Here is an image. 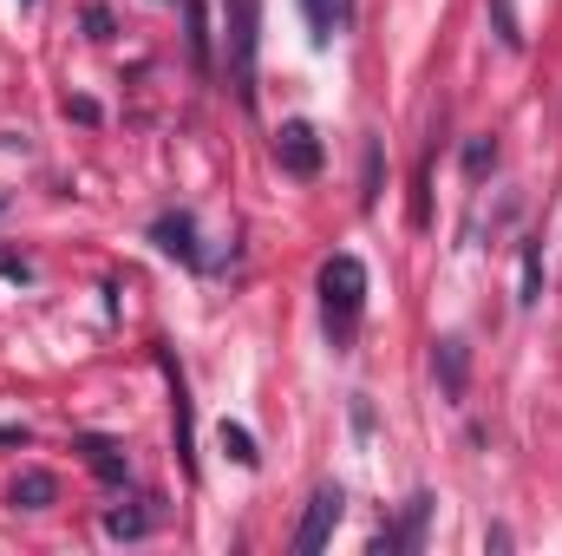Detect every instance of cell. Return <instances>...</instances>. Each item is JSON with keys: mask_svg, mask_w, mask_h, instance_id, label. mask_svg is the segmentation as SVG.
<instances>
[{"mask_svg": "<svg viewBox=\"0 0 562 556\" xmlns=\"http://www.w3.org/2000/svg\"><path fill=\"white\" fill-rule=\"evenodd\" d=\"M360 308H367V269H360V256H327L321 263V314H327V334L347 341L353 321H360Z\"/></svg>", "mask_w": 562, "mask_h": 556, "instance_id": "cell-1", "label": "cell"}, {"mask_svg": "<svg viewBox=\"0 0 562 556\" xmlns=\"http://www.w3.org/2000/svg\"><path fill=\"white\" fill-rule=\"evenodd\" d=\"M256 46H262V0H229V86L256 105Z\"/></svg>", "mask_w": 562, "mask_h": 556, "instance_id": "cell-2", "label": "cell"}, {"mask_svg": "<svg viewBox=\"0 0 562 556\" xmlns=\"http://www.w3.org/2000/svg\"><path fill=\"white\" fill-rule=\"evenodd\" d=\"M340 511H347V491H340V485H321V491L307 498V511H301V531H294V551H301V556L327 551V537H334V524H340Z\"/></svg>", "mask_w": 562, "mask_h": 556, "instance_id": "cell-3", "label": "cell"}, {"mask_svg": "<svg viewBox=\"0 0 562 556\" xmlns=\"http://www.w3.org/2000/svg\"><path fill=\"white\" fill-rule=\"evenodd\" d=\"M276 164L288 177H321V164H327V151H321V132L307 125V119H288L276 132Z\"/></svg>", "mask_w": 562, "mask_h": 556, "instance_id": "cell-4", "label": "cell"}, {"mask_svg": "<svg viewBox=\"0 0 562 556\" xmlns=\"http://www.w3.org/2000/svg\"><path fill=\"white\" fill-rule=\"evenodd\" d=\"M150 243H157L170 263H183V269H210V256H203V243H196V216H190V210H164V216L150 223Z\"/></svg>", "mask_w": 562, "mask_h": 556, "instance_id": "cell-5", "label": "cell"}, {"mask_svg": "<svg viewBox=\"0 0 562 556\" xmlns=\"http://www.w3.org/2000/svg\"><path fill=\"white\" fill-rule=\"evenodd\" d=\"M157 360H164V374H170V419H177V458H183V471L196 478V419H190V387H183V367L170 360V347H157Z\"/></svg>", "mask_w": 562, "mask_h": 556, "instance_id": "cell-6", "label": "cell"}, {"mask_svg": "<svg viewBox=\"0 0 562 556\" xmlns=\"http://www.w3.org/2000/svg\"><path fill=\"white\" fill-rule=\"evenodd\" d=\"M72 452L86 458V471H92L99 485H125V478H132L125 445H119V438H105V432H79V438H72Z\"/></svg>", "mask_w": 562, "mask_h": 556, "instance_id": "cell-7", "label": "cell"}, {"mask_svg": "<svg viewBox=\"0 0 562 556\" xmlns=\"http://www.w3.org/2000/svg\"><path fill=\"white\" fill-rule=\"evenodd\" d=\"M431 374H438L445 400H464V387H471V347H464V334H445L431 347Z\"/></svg>", "mask_w": 562, "mask_h": 556, "instance_id": "cell-8", "label": "cell"}, {"mask_svg": "<svg viewBox=\"0 0 562 556\" xmlns=\"http://www.w3.org/2000/svg\"><path fill=\"white\" fill-rule=\"evenodd\" d=\"M425 518H431V491H413V498H406V518H400V531H380V537H373V556L419 551V544H425Z\"/></svg>", "mask_w": 562, "mask_h": 556, "instance_id": "cell-9", "label": "cell"}, {"mask_svg": "<svg viewBox=\"0 0 562 556\" xmlns=\"http://www.w3.org/2000/svg\"><path fill=\"white\" fill-rule=\"evenodd\" d=\"M307 26H314V46H334V33L353 26V0H301Z\"/></svg>", "mask_w": 562, "mask_h": 556, "instance_id": "cell-10", "label": "cell"}, {"mask_svg": "<svg viewBox=\"0 0 562 556\" xmlns=\"http://www.w3.org/2000/svg\"><path fill=\"white\" fill-rule=\"evenodd\" d=\"M7 498H13L20 511H53V498H59V478H53V471H20Z\"/></svg>", "mask_w": 562, "mask_h": 556, "instance_id": "cell-11", "label": "cell"}, {"mask_svg": "<svg viewBox=\"0 0 562 556\" xmlns=\"http://www.w3.org/2000/svg\"><path fill=\"white\" fill-rule=\"evenodd\" d=\"M183 26H190V59H196V73H210V13H203V0H183Z\"/></svg>", "mask_w": 562, "mask_h": 556, "instance_id": "cell-12", "label": "cell"}, {"mask_svg": "<svg viewBox=\"0 0 562 556\" xmlns=\"http://www.w3.org/2000/svg\"><path fill=\"white\" fill-rule=\"evenodd\" d=\"M144 531H150V511H138V504H119V511H105V537H119V544H138Z\"/></svg>", "mask_w": 562, "mask_h": 556, "instance_id": "cell-13", "label": "cell"}, {"mask_svg": "<svg viewBox=\"0 0 562 556\" xmlns=\"http://www.w3.org/2000/svg\"><path fill=\"white\" fill-rule=\"evenodd\" d=\"M543 301V243H524V288H517V308H537Z\"/></svg>", "mask_w": 562, "mask_h": 556, "instance_id": "cell-14", "label": "cell"}, {"mask_svg": "<svg viewBox=\"0 0 562 556\" xmlns=\"http://www.w3.org/2000/svg\"><path fill=\"white\" fill-rule=\"evenodd\" d=\"M216 438H223V452H229V458H236L243 471H256V465H262V452H256L249 425H229V419H223V432H216Z\"/></svg>", "mask_w": 562, "mask_h": 556, "instance_id": "cell-15", "label": "cell"}, {"mask_svg": "<svg viewBox=\"0 0 562 556\" xmlns=\"http://www.w3.org/2000/svg\"><path fill=\"white\" fill-rule=\"evenodd\" d=\"M491 170H497V138H471V144H464V177H471V184H484Z\"/></svg>", "mask_w": 562, "mask_h": 556, "instance_id": "cell-16", "label": "cell"}, {"mask_svg": "<svg viewBox=\"0 0 562 556\" xmlns=\"http://www.w3.org/2000/svg\"><path fill=\"white\" fill-rule=\"evenodd\" d=\"M491 20H497V40H504L510 53H524V26H517V7H510V0H491Z\"/></svg>", "mask_w": 562, "mask_h": 556, "instance_id": "cell-17", "label": "cell"}, {"mask_svg": "<svg viewBox=\"0 0 562 556\" xmlns=\"http://www.w3.org/2000/svg\"><path fill=\"white\" fill-rule=\"evenodd\" d=\"M360 203H367V210L380 203V144H367V184H360Z\"/></svg>", "mask_w": 562, "mask_h": 556, "instance_id": "cell-18", "label": "cell"}, {"mask_svg": "<svg viewBox=\"0 0 562 556\" xmlns=\"http://www.w3.org/2000/svg\"><path fill=\"white\" fill-rule=\"evenodd\" d=\"M86 33L92 40H112V7H86Z\"/></svg>", "mask_w": 562, "mask_h": 556, "instance_id": "cell-19", "label": "cell"}, {"mask_svg": "<svg viewBox=\"0 0 562 556\" xmlns=\"http://www.w3.org/2000/svg\"><path fill=\"white\" fill-rule=\"evenodd\" d=\"M66 119H79V125H99V105H92V99H66Z\"/></svg>", "mask_w": 562, "mask_h": 556, "instance_id": "cell-20", "label": "cell"}, {"mask_svg": "<svg viewBox=\"0 0 562 556\" xmlns=\"http://www.w3.org/2000/svg\"><path fill=\"white\" fill-rule=\"evenodd\" d=\"M510 544H517V537H510V524H491V531H484V551H510Z\"/></svg>", "mask_w": 562, "mask_h": 556, "instance_id": "cell-21", "label": "cell"}, {"mask_svg": "<svg viewBox=\"0 0 562 556\" xmlns=\"http://www.w3.org/2000/svg\"><path fill=\"white\" fill-rule=\"evenodd\" d=\"M0 445H26V425H7L0 419Z\"/></svg>", "mask_w": 562, "mask_h": 556, "instance_id": "cell-22", "label": "cell"}, {"mask_svg": "<svg viewBox=\"0 0 562 556\" xmlns=\"http://www.w3.org/2000/svg\"><path fill=\"white\" fill-rule=\"evenodd\" d=\"M26 7H33V0H26Z\"/></svg>", "mask_w": 562, "mask_h": 556, "instance_id": "cell-23", "label": "cell"}]
</instances>
